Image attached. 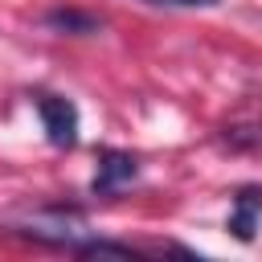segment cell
I'll use <instances>...</instances> for the list:
<instances>
[{
    "mask_svg": "<svg viewBox=\"0 0 262 262\" xmlns=\"http://www.w3.org/2000/svg\"><path fill=\"white\" fill-rule=\"evenodd\" d=\"M20 233H25V237H37V242H49V246H66V250H74V246L86 242L90 229H86V217H82L78 209L49 205V209L33 213V217L20 225Z\"/></svg>",
    "mask_w": 262,
    "mask_h": 262,
    "instance_id": "obj_1",
    "label": "cell"
},
{
    "mask_svg": "<svg viewBox=\"0 0 262 262\" xmlns=\"http://www.w3.org/2000/svg\"><path fill=\"white\" fill-rule=\"evenodd\" d=\"M74 254H82V258H135L131 246H123V242H102V237H86L82 246H74Z\"/></svg>",
    "mask_w": 262,
    "mask_h": 262,
    "instance_id": "obj_6",
    "label": "cell"
},
{
    "mask_svg": "<svg viewBox=\"0 0 262 262\" xmlns=\"http://www.w3.org/2000/svg\"><path fill=\"white\" fill-rule=\"evenodd\" d=\"M49 29H66V33H98V16H86V12H74V8H57L45 16Z\"/></svg>",
    "mask_w": 262,
    "mask_h": 262,
    "instance_id": "obj_5",
    "label": "cell"
},
{
    "mask_svg": "<svg viewBox=\"0 0 262 262\" xmlns=\"http://www.w3.org/2000/svg\"><path fill=\"white\" fill-rule=\"evenodd\" d=\"M37 115H41V127L49 135L53 147H74L78 143V106L61 94H37L33 98Z\"/></svg>",
    "mask_w": 262,
    "mask_h": 262,
    "instance_id": "obj_2",
    "label": "cell"
},
{
    "mask_svg": "<svg viewBox=\"0 0 262 262\" xmlns=\"http://www.w3.org/2000/svg\"><path fill=\"white\" fill-rule=\"evenodd\" d=\"M147 4H168V8H213L217 0H147Z\"/></svg>",
    "mask_w": 262,
    "mask_h": 262,
    "instance_id": "obj_7",
    "label": "cell"
},
{
    "mask_svg": "<svg viewBox=\"0 0 262 262\" xmlns=\"http://www.w3.org/2000/svg\"><path fill=\"white\" fill-rule=\"evenodd\" d=\"M258 213H262V192H258V188H242V192L233 196L229 229H233L242 242H250V237H254V221H258Z\"/></svg>",
    "mask_w": 262,
    "mask_h": 262,
    "instance_id": "obj_4",
    "label": "cell"
},
{
    "mask_svg": "<svg viewBox=\"0 0 262 262\" xmlns=\"http://www.w3.org/2000/svg\"><path fill=\"white\" fill-rule=\"evenodd\" d=\"M135 172H139V164H135V156H127V151H115V147H102L98 151V172H94V196H111L115 188H123L127 180H135Z\"/></svg>",
    "mask_w": 262,
    "mask_h": 262,
    "instance_id": "obj_3",
    "label": "cell"
}]
</instances>
